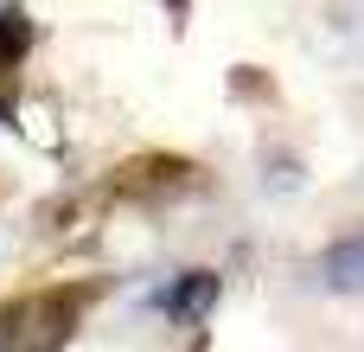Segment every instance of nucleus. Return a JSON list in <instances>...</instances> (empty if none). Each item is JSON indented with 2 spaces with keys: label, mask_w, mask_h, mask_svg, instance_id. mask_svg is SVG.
<instances>
[{
  "label": "nucleus",
  "mask_w": 364,
  "mask_h": 352,
  "mask_svg": "<svg viewBox=\"0 0 364 352\" xmlns=\"http://www.w3.org/2000/svg\"><path fill=\"white\" fill-rule=\"evenodd\" d=\"M211 308H218V276H211V269H186V276H173V282L160 289V314H166L173 327H198Z\"/></svg>",
  "instance_id": "1"
},
{
  "label": "nucleus",
  "mask_w": 364,
  "mask_h": 352,
  "mask_svg": "<svg viewBox=\"0 0 364 352\" xmlns=\"http://www.w3.org/2000/svg\"><path fill=\"white\" fill-rule=\"evenodd\" d=\"M320 282L333 295H364V237H339L320 257Z\"/></svg>",
  "instance_id": "2"
},
{
  "label": "nucleus",
  "mask_w": 364,
  "mask_h": 352,
  "mask_svg": "<svg viewBox=\"0 0 364 352\" xmlns=\"http://www.w3.org/2000/svg\"><path fill=\"white\" fill-rule=\"evenodd\" d=\"M26 45H32V19H26L19 6H0V58H6V64H19V58H26Z\"/></svg>",
  "instance_id": "3"
},
{
  "label": "nucleus",
  "mask_w": 364,
  "mask_h": 352,
  "mask_svg": "<svg viewBox=\"0 0 364 352\" xmlns=\"http://www.w3.org/2000/svg\"><path fill=\"white\" fill-rule=\"evenodd\" d=\"M6 71H13V64H6V58H0V83H6Z\"/></svg>",
  "instance_id": "4"
}]
</instances>
